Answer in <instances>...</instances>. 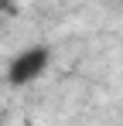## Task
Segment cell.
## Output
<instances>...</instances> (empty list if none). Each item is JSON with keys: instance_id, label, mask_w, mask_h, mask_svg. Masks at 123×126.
Segmentation results:
<instances>
[{"instance_id": "6da1fadb", "label": "cell", "mask_w": 123, "mask_h": 126, "mask_svg": "<svg viewBox=\"0 0 123 126\" xmlns=\"http://www.w3.org/2000/svg\"><path fill=\"white\" fill-rule=\"evenodd\" d=\"M48 62H51V51L44 44H31V48L17 51L10 58V65H7V85L24 89V85L38 82L41 75H44V68H48Z\"/></svg>"}]
</instances>
